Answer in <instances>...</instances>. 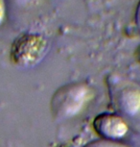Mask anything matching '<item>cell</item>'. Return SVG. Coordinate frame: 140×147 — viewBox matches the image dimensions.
I'll use <instances>...</instances> for the list:
<instances>
[{
    "mask_svg": "<svg viewBox=\"0 0 140 147\" xmlns=\"http://www.w3.org/2000/svg\"><path fill=\"white\" fill-rule=\"evenodd\" d=\"M48 42L38 34H23L15 38L11 47V60L15 65L30 67L40 63L47 51Z\"/></svg>",
    "mask_w": 140,
    "mask_h": 147,
    "instance_id": "3957f363",
    "label": "cell"
},
{
    "mask_svg": "<svg viewBox=\"0 0 140 147\" xmlns=\"http://www.w3.org/2000/svg\"><path fill=\"white\" fill-rule=\"evenodd\" d=\"M111 104L129 128L140 135V87L117 75L107 81Z\"/></svg>",
    "mask_w": 140,
    "mask_h": 147,
    "instance_id": "6da1fadb",
    "label": "cell"
},
{
    "mask_svg": "<svg viewBox=\"0 0 140 147\" xmlns=\"http://www.w3.org/2000/svg\"><path fill=\"white\" fill-rule=\"evenodd\" d=\"M5 13H6V7H5L4 0H0V24L2 23L3 19L5 18Z\"/></svg>",
    "mask_w": 140,
    "mask_h": 147,
    "instance_id": "8992f818",
    "label": "cell"
},
{
    "mask_svg": "<svg viewBox=\"0 0 140 147\" xmlns=\"http://www.w3.org/2000/svg\"><path fill=\"white\" fill-rule=\"evenodd\" d=\"M93 127L97 134L105 140H115L127 134L129 126L116 113H100L94 118Z\"/></svg>",
    "mask_w": 140,
    "mask_h": 147,
    "instance_id": "277c9868",
    "label": "cell"
},
{
    "mask_svg": "<svg viewBox=\"0 0 140 147\" xmlns=\"http://www.w3.org/2000/svg\"><path fill=\"white\" fill-rule=\"evenodd\" d=\"M84 147H127L125 144L109 140H97L87 143Z\"/></svg>",
    "mask_w": 140,
    "mask_h": 147,
    "instance_id": "5b68a950",
    "label": "cell"
},
{
    "mask_svg": "<svg viewBox=\"0 0 140 147\" xmlns=\"http://www.w3.org/2000/svg\"><path fill=\"white\" fill-rule=\"evenodd\" d=\"M91 98V90L84 83H71L60 88L51 100L54 118L66 119L76 115Z\"/></svg>",
    "mask_w": 140,
    "mask_h": 147,
    "instance_id": "7a4b0ae2",
    "label": "cell"
},
{
    "mask_svg": "<svg viewBox=\"0 0 140 147\" xmlns=\"http://www.w3.org/2000/svg\"><path fill=\"white\" fill-rule=\"evenodd\" d=\"M135 24L137 29H138V32L140 33V1L137 5L135 11Z\"/></svg>",
    "mask_w": 140,
    "mask_h": 147,
    "instance_id": "52a82bcc",
    "label": "cell"
}]
</instances>
